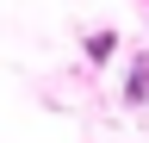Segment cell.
<instances>
[{"label":"cell","mask_w":149,"mask_h":143,"mask_svg":"<svg viewBox=\"0 0 149 143\" xmlns=\"http://www.w3.org/2000/svg\"><path fill=\"white\" fill-rule=\"evenodd\" d=\"M137 62H143V75H130V100H143V93H149V56H137Z\"/></svg>","instance_id":"cell-1"}]
</instances>
